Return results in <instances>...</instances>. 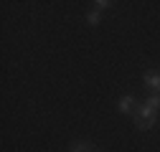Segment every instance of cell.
I'll use <instances>...</instances> for the list:
<instances>
[{
    "instance_id": "cell-1",
    "label": "cell",
    "mask_w": 160,
    "mask_h": 152,
    "mask_svg": "<svg viewBox=\"0 0 160 152\" xmlns=\"http://www.w3.org/2000/svg\"><path fill=\"white\" fill-rule=\"evenodd\" d=\"M158 112H160V94H152L140 109H135V127L142 132L152 129V124L158 119Z\"/></svg>"
},
{
    "instance_id": "cell-2",
    "label": "cell",
    "mask_w": 160,
    "mask_h": 152,
    "mask_svg": "<svg viewBox=\"0 0 160 152\" xmlns=\"http://www.w3.org/2000/svg\"><path fill=\"white\" fill-rule=\"evenodd\" d=\"M145 86L152 94H160V71H148L145 74Z\"/></svg>"
},
{
    "instance_id": "cell-3",
    "label": "cell",
    "mask_w": 160,
    "mask_h": 152,
    "mask_svg": "<svg viewBox=\"0 0 160 152\" xmlns=\"http://www.w3.org/2000/svg\"><path fill=\"white\" fill-rule=\"evenodd\" d=\"M135 104H137V102H135V97H132V94H125V97L119 99L117 109L122 112V114H132V112H135Z\"/></svg>"
},
{
    "instance_id": "cell-4",
    "label": "cell",
    "mask_w": 160,
    "mask_h": 152,
    "mask_svg": "<svg viewBox=\"0 0 160 152\" xmlns=\"http://www.w3.org/2000/svg\"><path fill=\"white\" fill-rule=\"evenodd\" d=\"M69 152H92V145L89 142H74Z\"/></svg>"
},
{
    "instance_id": "cell-5",
    "label": "cell",
    "mask_w": 160,
    "mask_h": 152,
    "mask_svg": "<svg viewBox=\"0 0 160 152\" xmlns=\"http://www.w3.org/2000/svg\"><path fill=\"white\" fill-rule=\"evenodd\" d=\"M87 21H89L92 26H97L99 21H102V15H99V10H89V15H87Z\"/></svg>"
},
{
    "instance_id": "cell-6",
    "label": "cell",
    "mask_w": 160,
    "mask_h": 152,
    "mask_svg": "<svg viewBox=\"0 0 160 152\" xmlns=\"http://www.w3.org/2000/svg\"><path fill=\"white\" fill-rule=\"evenodd\" d=\"M112 3H109V0H97V3H94V10H107Z\"/></svg>"
}]
</instances>
